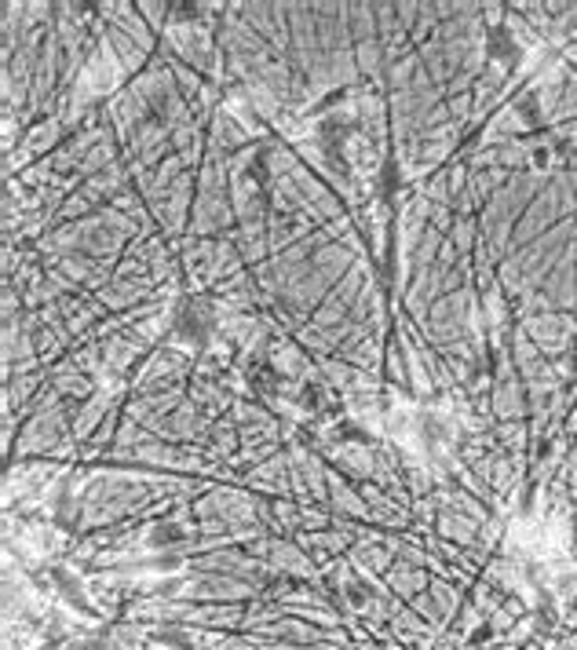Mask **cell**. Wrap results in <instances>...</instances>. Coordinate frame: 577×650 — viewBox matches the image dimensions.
Masks as SVG:
<instances>
[{"instance_id":"obj_3","label":"cell","mask_w":577,"mask_h":650,"mask_svg":"<svg viewBox=\"0 0 577 650\" xmlns=\"http://www.w3.org/2000/svg\"><path fill=\"white\" fill-rule=\"evenodd\" d=\"M77 650H106V646H103V643H81Z\"/></svg>"},{"instance_id":"obj_1","label":"cell","mask_w":577,"mask_h":650,"mask_svg":"<svg viewBox=\"0 0 577 650\" xmlns=\"http://www.w3.org/2000/svg\"><path fill=\"white\" fill-rule=\"evenodd\" d=\"M172 332H176V340H183L186 347L205 351L212 344V336H216V311L205 300H186L179 307L176 322H172Z\"/></svg>"},{"instance_id":"obj_2","label":"cell","mask_w":577,"mask_h":650,"mask_svg":"<svg viewBox=\"0 0 577 650\" xmlns=\"http://www.w3.org/2000/svg\"><path fill=\"white\" fill-rule=\"evenodd\" d=\"M398 183H402V172H398L395 161H388V165H383V194L391 198V194L398 191Z\"/></svg>"}]
</instances>
